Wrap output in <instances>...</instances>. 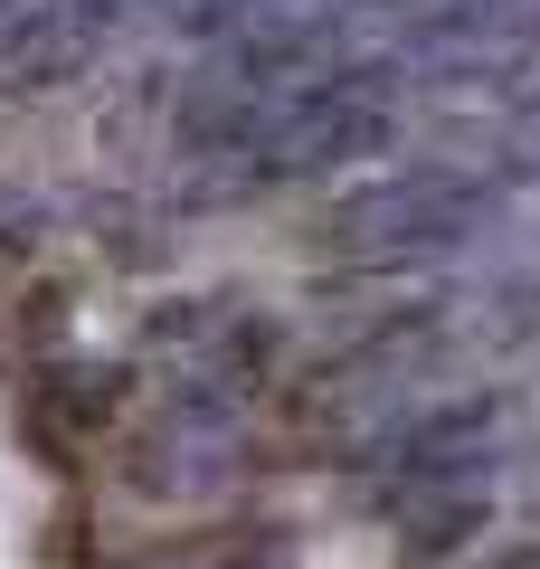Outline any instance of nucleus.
I'll list each match as a JSON object with an SVG mask.
<instances>
[{
    "label": "nucleus",
    "instance_id": "nucleus-1",
    "mask_svg": "<svg viewBox=\"0 0 540 569\" xmlns=\"http://www.w3.org/2000/svg\"><path fill=\"white\" fill-rule=\"evenodd\" d=\"M408 77L360 48H219L171 86V171L180 200H257L389 152Z\"/></svg>",
    "mask_w": 540,
    "mask_h": 569
},
{
    "label": "nucleus",
    "instance_id": "nucleus-2",
    "mask_svg": "<svg viewBox=\"0 0 540 569\" xmlns=\"http://www.w3.org/2000/svg\"><path fill=\"white\" fill-rule=\"evenodd\" d=\"M360 503L399 531L408 560H456L502 512V399L446 389L399 447L360 475Z\"/></svg>",
    "mask_w": 540,
    "mask_h": 569
},
{
    "label": "nucleus",
    "instance_id": "nucleus-3",
    "mask_svg": "<svg viewBox=\"0 0 540 569\" xmlns=\"http://www.w3.org/2000/svg\"><path fill=\"white\" fill-rule=\"evenodd\" d=\"M502 181L474 162H408L360 181L351 200H332L322 219V247H332L351 276H418V266H446L493 228Z\"/></svg>",
    "mask_w": 540,
    "mask_h": 569
},
{
    "label": "nucleus",
    "instance_id": "nucleus-4",
    "mask_svg": "<svg viewBox=\"0 0 540 569\" xmlns=\"http://www.w3.org/2000/svg\"><path fill=\"white\" fill-rule=\"evenodd\" d=\"M114 569H284V522H219V531H180V541L123 550Z\"/></svg>",
    "mask_w": 540,
    "mask_h": 569
}]
</instances>
